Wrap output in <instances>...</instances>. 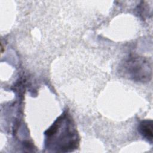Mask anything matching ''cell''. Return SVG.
Returning <instances> with one entry per match:
<instances>
[{
    "instance_id": "6da1fadb",
    "label": "cell",
    "mask_w": 153,
    "mask_h": 153,
    "mask_svg": "<svg viewBox=\"0 0 153 153\" xmlns=\"http://www.w3.org/2000/svg\"><path fill=\"white\" fill-rule=\"evenodd\" d=\"M48 148L59 151H68L78 143L77 134L73 124L66 115L60 116L45 131Z\"/></svg>"
},
{
    "instance_id": "3957f363",
    "label": "cell",
    "mask_w": 153,
    "mask_h": 153,
    "mask_svg": "<svg viewBox=\"0 0 153 153\" xmlns=\"http://www.w3.org/2000/svg\"><path fill=\"white\" fill-rule=\"evenodd\" d=\"M139 130L142 137L151 143L153 137L152 121L149 120L142 121L140 124Z\"/></svg>"
},
{
    "instance_id": "7a4b0ae2",
    "label": "cell",
    "mask_w": 153,
    "mask_h": 153,
    "mask_svg": "<svg viewBox=\"0 0 153 153\" xmlns=\"http://www.w3.org/2000/svg\"><path fill=\"white\" fill-rule=\"evenodd\" d=\"M122 72L129 79L145 82L151 78L152 66L147 59L139 56H131L124 61Z\"/></svg>"
}]
</instances>
